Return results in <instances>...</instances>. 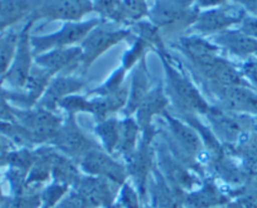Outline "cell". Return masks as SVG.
Segmentation results:
<instances>
[{"label": "cell", "instance_id": "6da1fadb", "mask_svg": "<svg viewBox=\"0 0 257 208\" xmlns=\"http://www.w3.org/2000/svg\"><path fill=\"white\" fill-rule=\"evenodd\" d=\"M155 53L159 56L164 68L169 97H172L175 106L182 110L183 115H207L212 106L207 102L189 76L183 71L178 61L170 56L167 47L157 49Z\"/></svg>", "mask_w": 257, "mask_h": 208}, {"label": "cell", "instance_id": "7a4b0ae2", "mask_svg": "<svg viewBox=\"0 0 257 208\" xmlns=\"http://www.w3.org/2000/svg\"><path fill=\"white\" fill-rule=\"evenodd\" d=\"M199 12L196 0H154L148 19L160 29L163 37L179 38L196 23Z\"/></svg>", "mask_w": 257, "mask_h": 208}, {"label": "cell", "instance_id": "3957f363", "mask_svg": "<svg viewBox=\"0 0 257 208\" xmlns=\"http://www.w3.org/2000/svg\"><path fill=\"white\" fill-rule=\"evenodd\" d=\"M132 37L133 31L130 27L118 26L101 19L100 24L96 26L80 44L82 49L80 68L82 72H87L90 67L108 49Z\"/></svg>", "mask_w": 257, "mask_h": 208}, {"label": "cell", "instance_id": "277c9868", "mask_svg": "<svg viewBox=\"0 0 257 208\" xmlns=\"http://www.w3.org/2000/svg\"><path fill=\"white\" fill-rule=\"evenodd\" d=\"M175 47L189 61L196 76L201 77L202 81L209 77L219 61L223 58L221 49L211 39L199 34L180 36Z\"/></svg>", "mask_w": 257, "mask_h": 208}, {"label": "cell", "instance_id": "5b68a950", "mask_svg": "<svg viewBox=\"0 0 257 208\" xmlns=\"http://www.w3.org/2000/svg\"><path fill=\"white\" fill-rule=\"evenodd\" d=\"M101 19L98 17L86 19L82 22H66L62 24L58 31L44 36L32 37L34 57L46 53L52 49L68 48V47L80 46L81 42L87 37V34L98 26Z\"/></svg>", "mask_w": 257, "mask_h": 208}, {"label": "cell", "instance_id": "8992f818", "mask_svg": "<svg viewBox=\"0 0 257 208\" xmlns=\"http://www.w3.org/2000/svg\"><path fill=\"white\" fill-rule=\"evenodd\" d=\"M33 21L82 22L86 16L93 13L92 0H33Z\"/></svg>", "mask_w": 257, "mask_h": 208}, {"label": "cell", "instance_id": "52a82bcc", "mask_svg": "<svg viewBox=\"0 0 257 208\" xmlns=\"http://www.w3.org/2000/svg\"><path fill=\"white\" fill-rule=\"evenodd\" d=\"M246 16V12L232 2L226 6L201 11L190 29L202 37H213L232 29V27L239 26Z\"/></svg>", "mask_w": 257, "mask_h": 208}, {"label": "cell", "instance_id": "ba28073f", "mask_svg": "<svg viewBox=\"0 0 257 208\" xmlns=\"http://www.w3.org/2000/svg\"><path fill=\"white\" fill-rule=\"evenodd\" d=\"M51 145H53L54 149L58 150L61 154L77 162V164L88 152L98 148L97 143L83 133L78 125L76 115L72 114H68L66 120H63V124Z\"/></svg>", "mask_w": 257, "mask_h": 208}, {"label": "cell", "instance_id": "9c48e42d", "mask_svg": "<svg viewBox=\"0 0 257 208\" xmlns=\"http://www.w3.org/2000/svg\"><path fill=\"white\" fill-rule=\"evenodd\" d=\"M14 115L18 118L19 124L26 129L34 144H51L63 124L61 116L42 108L34 110H14Z\"/></svg>", "mask_w": 257, "mask_h": 208}, {"label": "cell", "instance_id": "30bf717a", "mask_svg": "<svg viewBox=\"0 0 257 208\" xmlns=\"http://www.w3.org/2000/svg\"><path fill=\"white\" fill-rule=\"evenodd\" d=\"M81 170L93 177L105 178L117 187H121L127 179V169L113 159L107 152H103L100 147L88 152L78 163Z\"/></svg>", "mask_w": 257, "mask_h": 208}, {"label": "cell", "instance_id": "8fae6325", "mask_svg": "<svg viewBox=\"0 0 257 208\" xmlns=\"http://www.w3.org/2000/svg\"><path fill=\"white\" fill-rule=\"evenodd\" d=\"M34 22L36 21L29 18V21L27 22L24 28L19 33L16 56H14L11 68L7 72V78L14 87L24 88L32 72V68H33L34 53L33 47H32V37L29 33H31V28Z\"/></svg>", "mask_w": 257, "mask_h": 208}, {"label": "cell", "instance_id": "7c38bea8", "mask_svg": "<svg viewBox=\"0 0 257 208\" xmlns=\"http://www.w3.org/2000/svg\"><path fill=\"white\" fill-rule=\"evenodd\" d=\"M82 49L80 46L68 48L52 49L34 57V63L43 68L52 77L58 75H71L72 71L80 68Z\"/></svg>", "mask_w": 257, "mask_h": 208}, {"label": "cell", "instance_id": "4fadbf2b", "mask_svg": "<svg viewBox=\"0 0 257 208\" xmlns=\"http://www.w3.org/2000/svg\"><path fill=\"white\" fill-rule=\"evenodd\" d=\"M163 116L167 120L169 133L172 134L175 142V147L179 148L182 154L189 159L190 164L196 163L197 159L202 155L204 148L203 140L199 136L198 131L189 124H185L175 119L168 111H165Z\"/></svg>", "mask_w": 257, "mask_h": 208}, {"label": "cell", "instance_id": "5bb4252c", "mask_svg": "<svg viewBox=\"0 0 257 208\" xmlns=\"http://www.w3.org/2000/svg\"><path fill=\"white\" fill-rule=\"evenodd\" d=\"M209 92L218 98L223 110L241 115H257V93L251 86L216 87Z\"/></svg>", "mask_w": 257, "mask_h": 208}, {"label": "cell", "instance_id": "9a60e30c", "mask_svg": "<svg viewBox=\"0 0 257 208\" xmlns=\"http://www.w3.org/2000/svg\"><path fill=\"white\" fill-rule=\"evenodd\" d=\"M86 82L81 77L72 75H58L53 77L47 87L46 92L38 102V108L56 113L62 101L66 97L80 92Z\"/></svg>", "mask_w": 257, "mask_h": 208}, {"label": "cell", "instance_id": "2e32d148", "mask_svg": "<svg viewBox=\"0 0 257 208\" xmlns=\"http://www.w3.org/2000/svg\"><path fill=\"white\" fill-rule=\"evenodd\" d=\"M206 116L208 118L216 138H219L226 144L232 145L238 142L246 128L244 116L241 115V119H238L234 113H229L216 106H212Z\"/></svg>", "mask_w": 257, "mask_h": 208}, {"label": "cell", "instance_id": "e0dca14e", "mask_svg": "<svg viewBox=\"0 0 257 208\" xmlns=\"http://www.w3.org/2000/svg\"><path fill=\"white\" fill-rule=\"evenodd\" d=\"M219 49L228 52L231 56L241 59H249L257 56V39L241 29H227L213 37H209Z\"/></svg>", "mask_w": 257, "mask_h": 208}, {"label": "cell", "instance_id": "ac0fdd59", "mask_svg": "<svg viewBox=\"0 0 257 208\" xmlns=\"http://www.w3.org/2000/svg\"><path fill=\"white\" fill-rule=\"evenodd\" d=\"M170 100L162 83H158L150 90V92L142 101L137 113H135V120H137L138 125L142 130V134L154 130L153 119L155 116L164 115L165 111H168L167 109Z\"/></svg>", "mask_w": 257, "mask_h": 208}, {"label": "cell", "instance_id": "d6986e66", "mask_svg": "<svg viewBox=\"0 0 257 208\" xmlns=\"http://www.w3.org/2000/svg\"><path fill=\"white\" fill-rule=\"evenodd\" d=\"M112 184L105 178L87 175L81 178L75 189L85 198L90 208H108L115 202Z\"/></svg>", "mask_w": 257, "mask_h": 208}, {"label": "cell", "instance_id": "ffe728a7", "mask_svg": "<svg viewBox=\"0 0 257 208\" xmlns=\"http://www.w3.org/2000/svg\"><path fill=\"white\" fill-rule=\"evenodd\" d=\"M152 88L150 72L145 57L132 69V77L128 82V100L125 108L126 116L135 115L142 101L147 97Z\"/></svg>", "mask_w": 257, "mask_h": 208}, {"label": "cell", "instance_id": "44dd1931", "mask_svg": "<svg viewBox=\"0 0 257 208\" xmlns=\"http://www.w3.org/2000/svg\"><path fill=\"white\" fill-rule=\"evenodd\" d=\"M128 100V85H123L116 92L107 96H100V97L91 98L92 102V114L97 123L105 121L112 118L113 114L126 108Z\"/></svg>", "mask_w": 257, "mask_h": 208}, {"label": "cell", "instance_id": "7402d4cb", "mask_svg": "<svg viewBox=\"0 0 257 208\" xmlns=\"http://www.w3.org/2000/svg\"><path fill=\"white\" fill-rule=\"evenodd\" d=\"M189 208H219L229 203V198L212 183H206L202 188L190 192L183 199Z\"/></svg>", "mask_w": 257, "mask_h": 208}, {"label": "cell", "instance_id": "603a6c76", "mask_svg": "<svg viewBox=\"0 0 257 208\" xmlns=\"http://www.w3.org/2000/svg\"><path fill=\"white\" fill-rule=\"evenodd\" d=\"M76 163L77 162L61 154L57 150L56 155H54L53 164H52V178L54 179V182L75 188L78 184L81 178H82L81 168H78L80 165H77Z\"/></svg>", "mask_w": 257, "mask_h": 208}, {"label": "cell", "instance_id": "cb8c5ba5", "mask_svg": "<svg viewBox=\"0 0 257 208\" xmlns=\"http://www.w3.org/2000/svg\"><path fill=\"white\" fill-rule=\"evenodd\" d=\"M120 142L116 152L122 155L123 159H128L138 149L142 139V130L138 125L137 120L132 116H126L125 119L120 120Z\"/></svg>", "mask_w": 257, "mask_h": 208}, {"label": "cell", "instance_id": "d4e9b609", "mask_svg": "<svg viewBox=\"0 0 257 208\" xmlns=\"http://www.w3.org/2000/svg\"><path fill=\"white\" fill-rule=\"evenodd\" d=\"M33 0H0V21L8 27L33 13Z\"/></svg>", "mask_w": 257, "mask_h": 208}, {"label": "cell", "instance_id": "484cf974", "mask_svg": "<svg viewBox=\"0 0 257 208\" xmlns=\"http://www.w3.org/2000/svg\"><path fill=\"white\" fill-rule=\"evenodd\" d=\"M150 6L148 0H122L118 16V26L132 27L149 17Z\"/></svg>", "mask_w": 257, "mask_h": 208}, {"label": "cell", "instance_id": "4316f807", "mask_svg": "<svg viewBox=\"0 0 257 208\" xmlns=\"http://www.w3.org/2000/svg\"><path fill=\"white\" fill-rule=\"evenodd\" d=\"M120 120L116 118H110L105 121L97 123L95 128V134L101 140L105 152L108 154H112L113 152L117 150L118 142H120Z\"/></svg>", "mask_w": 257, "mask_h": 208}, {"label": "cell", "instance_id": "83f0119b", "mask_svg": "<svg viewBox=\"0 0 257 208\" xmlns=\"http://www.w3.org/2000/svg\"><path fill=\"white\" fill-rule=\"evenodd\" d=\"M132 38L133 42L130 44V48L126 49L122 56V61H121V67H123L127 72H130L143 58L147 57L148 52L153 51L152 46L145 39L138 36H133Z\"/></svg>", "mask_w": 257, "mask_h": 208}, {"label": "cell", "instance_id": "f1b7e54d", "mask_svg": "<svg viewBox=\"0 0 257 208\" xmlns=\"http://www.w3.org/2000/svg\"><path fill=\"white\" fill-rule=\"evenodd\" d=\"M19 34L6 33L0 34V75L9 71L16 56L18 46Z\"/></svg>", "mask_w": 257, "mask_h": 208}, {"label": "cell", "instance_id": "f546056e", "mask_svg": "<svg viewBox=\"0 0 257 208\" xmlns=\"http://www.w3.org/2000/svg\"><path fill=\"white\" fill-rule=\"evenodd\" d=\"M126 75H127V71H126L123 67H117V68L108 76L107 80H106L102 85L93 88V90L91 91V96H93V97H100V96H107L116 92V91H118L123 85H125Z\"/></svg>", "mask_w": 257, "mask_h": 208}, {"label": "cell", "instance_id": "4dcf8cb0", "mask_svg": "<svg viewBox=\"0 0 257 208\" xmlns=\"http://www.w3.org/2000/svg\"><path fill=\"white\" fill-rule=\"evenodd\" d=\"M122 0H92L93 13L102 21L117 24Z\"/></svg>", "mask_w": 257, "mask_h": 208}, {"label": "cell", "instance_id": "1f68e13d", "mask_svg": "<svg viewBox=\"0 0 257 208\" xmlns=\"http://www.w3.org/2000/svg\"><path fill=\"white\" fill-rule=\"evenodd\" d=\"M68 192H70V187H68V185L53 182V184L48 185V187L41 193L42 207L54 208L62 199H63L64 195L67 194Z\"/></svg>", "mask_w": 257, "mask_h": 208}, {"label": "cell", "instance_id": "d6a6232c", "mask_svg": "<svg viewBox=\"0 0 257 208\" xmlns=\"http://www.w3.org/2000/svg\"><path fill=\"white\" fill-rule=\"evenodd\" d=\"M59 109H63L64 111L72 115H77L78 113L92 114V102H91V98L75 93L64 98L59 105Z\"/></svg>", "mask_w": 257, "mask_h": 208}, {"label": "cell", "instance_id": "836d02e7", "mask_svg": "<svg viewBox=\"0 0 257 208\" xmlns=\"http://www.w3.org/2000/svg\"><path fill=\"white\" fill-rule=\"evenodd\" d=\"M117 202L123 208H143L140 193L127 182L121 185Z\"/></svg>", "mask_w": 257, "mask_h": 208}, {"label": "cell", "instance_id": "e575fe53", "mask_svg": "<svg viewBox=\"0 0 257 208\" xmlns=\"http://www.w3.org/2000/svg\"><path fill=\"white\" fill-rule=\"evenodd\" d=\"M54 208H90V207H88L85 198L78 193V190H76L75 188H72V190H70L67 194L64 195L63 199H62Z\"/></svg>", "mask_w": 257, "mask_h": 208}, {"label": "cell", "instance_id": "d590c367", "mask_svg": "<svg viewBox=\"0 0 257 208\" xmlns=\"http://www.w3.org/2000/svg\"><path fill=\"white\" fill-rule=\"evenodd\" d=\"M241 71L246 80L249 81L253 87L257 88V58H249L242 64Z\"/></svg>", "mask_w": 257, "mask_h": 208}, {"label": "cell", "instance_id": "8d00e7d4", "mask_svg": "<svg viewBox=\"0 0 257 208\" xmlns=\"http://www.w3.org/2000/svg\"><path fill=\"white\" fill-rule=\"evenodd\" d=\"M238 28L241 29L242 32H244L246 34H248V36L257 39V18H254V17H244L243 21H242L241 24L238 26Z\"/></svg>", "mask_w": 257, "mask_h": 208}, {"label": "cell", "instance_id": "74e56055", "mask_svg": "<svg viewBox=\"0 0 257 208\" xmlns=\"http://www.w3.org/2000/svg\"><path fill=\"white\" fill-rule=\"evenodd\" d=\"M232 2L241 7L247 16L257 18V0H232Z\"/></svg>", "mask_w": 257, "mask_h": 208}, {"label": "cell", "instance_id": "f35d334b", "mask_svg": "<svg viewBox=\"0 0 257 208\" xmlns=\"http://www.w3.org/2000/svg\"><path fill=\"white\" fill-rule=\"evenodd\" d=\"M232 3V0H196V4L201 11L204 9L217 8V7L226 6V4Z\"/></svg>", "mask_w": 257, "mask_h": 208}, {"label": "cell", "instance_id": "ab89813d", "mask_svg": "<svg viewBox=\"0 0 257 208\" xmlns=\"http://www.w3.org/2000/svg\"><path fill=\"white\" fill-rule=\"evenodd\" d=\"M108 208H123V207H122V205H121L118 202H113L112 204H111Z\"/></svg>", "mask_w": 257, "mask_h": 208}]
</instances>
